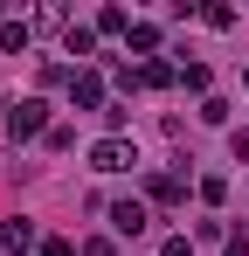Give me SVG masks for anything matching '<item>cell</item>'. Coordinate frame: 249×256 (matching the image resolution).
<instances>
[{"instance_id":"6da1fadb","label":"cell","mask_w":249,"mask_h":256,"mask_svg":"<svg viewBox=\"0 0 249 256\" xmlns=\"http://www.w3.org/2000/svg\"><path fill=\"white\" fill-rule=\"evenodd\" d=\"M48 104H42V97H21V104H14V111H7V138H14V146H21V138H48Z\"/></svg>"},{"instance_id":"7a4b0ae2","label":"cell","mask_w":249,"mask_h":256,"mask_svg":"<svg viewBox=\"0 0 249 256\" xmlns=\"http://www.w3.org/2000/svg\"><path fill=\"white\" fill-rule=\"evenodd\" d=\"M90 166H97V173H132V166H138V146H132L124 132H118V138H97V146H90Z\"/></svg>"},{"instance_id":"3957f363","label":"cell","mask_w":249,"mask_h":256,"mask_svg":"<svg viewBox=\"0 0 249 256\" xmlns=\"http://www.w3.org/2000/svg\"><path fill=\"white\" fill-rule=\"evenodd\" d=\"M70 104H83V111H104V76H97V70H76V76H70Z\"/></svg>"},{"instance_id":"277c9868","label":"cell","mask_w":249,"mask_h":256,"mask_svg":"<svg viewBox=\"0 0 249 256\" xmlns=\"http://www.w3.org/2000/svg\"><path fill=\"white\" fill-rule=\"evenodd\" d=\"M111 228H118V236H146V228H152L146 201H111Z\"/></svg>"},{"instance_id":"5b68a950","label":"cell","mask_w":249,"mask_h":256,"mask_svg":"<svg viewBox=\"0 0 249 256\" xmlns=\"http://www.w3.org/2000/svg\"><path fill=\"white\" fill-rule=\"evenodd\" d=\"M0 242H7V250H14V256H28V250H42V236H35V222H28V214H14V222H0Z\"/></svg>"},{"instance_id":"8992f818","label":"cell","mask_w":249,"mask_h":256,"mask_svg":"<svg viewBox=\"0 0 249 256\" xmlns=\"http://www.w3.org/2000/svg\"><path fill=\"white\" fill-rule=\"evenodd\" d=\"M146 194H152L160 208H180V201H187V180H180V173H152V180H146Z\"/></svg>"},{"instance_id":"52a82bcc","label":"cell","mask_w":249,"mask_h":256,"mask_svg":"<svg viewBox=\"0 0 249 256\" xmlns=\"http://www.w3.org/2000/svg\"><path fill=\"white\" fill-rule=\"evenodd\" d=\"M28 48V21H0V56H21Z\"/></svg>"},{"instance_id":"ba28073f","label":"cell","mask_w":249,"mask_h":256,"mask_svg":"<svg viewBox=\"0 0 249 256\" xmlns=\"http://www.w3.org/2000/svg\"><path fill=\"white\" fill-rule=\"evenodd\" d=\"M138 84H152V90H173V84H180V70H173V62H146V70H138Z\"/></svg>"},{"instance_id":"9c48e42d","label":"cell","mask_w":249,"mask_h":256,"mask_svg":"<svg viewBox=\"0 0 249 256\" xmlns=\"http://www.w3.org/2000/svg\"><path fill=\"white\" fill-rule=\"evenodd\" d=\"M62 48H70V56H90V48H97V28H83V21H70V35H62Z\"/></svg>"},{"instance_id":"30bf717a","label":"cell","mask_w":249,"mask_h":256,"mask_svg":"<svg viewBox=\"0 0 249 256\" xmlns=\"http://www.w3.org/2000/svg\"><path fill=\"white\" fill-rule=\"evenodd\" d=\"M124 42L138 48V56H152V48H160V28H152V21H132V35H124Z\"/></svg>"},{"instance_id":"8fae6325","label":"cell","mask_w":249,"mask_h":256,"mask_svg":"<svg viewBox=\"0 0 249 256\" xmlns=\"http://www.w3.org/2000/svg\"><path fill=\"white\" fill-rule=\"evenodd\" d=\"M97 35H132V21H124V7H104V14H97Z\"/></svg>"},{"instance_id":"7c38bea8","label":"cell","mask_w":249,"mask_h":256,"mask_svg":"<svg viewBox=\"0 0 249 256\" xmlns=\"http://www.w3.org/2000/svg\"><path fill=\"white\" fill-rule=\"evenodd\" d=\"M201 201H208V208H222V201H228V180H222V173H208V180H201Z\"/></svg>"},{"instance_id":"4fadbf2b","label":"cell","mask_w":249,"mask_h":256,"mask_svg":"<svg viewBox=\"0 0 249 256\" xmlns=\"http://www.w3.org/2000/svg\"><path fill=\"white\" fill-rule=\"evenodd\" d=\"M180 90H208V62H187L180 70Z\"/></svg>"},{"instance_id":"5bb4252c","label":"cell","mask_w":249,"mask_h":256,"mask_svg":"<svg viewBox=\"0 0 249 256\" xmlns=\"http://www.w3.org/2000/svg\"><path fill=\"white\" fill-rule=\"evenodd\" d=\"M42 256H83V250L70 242V236H48V242H42Z\"/></svg>"},{"instance_id":"9a60e30c","label":"cell","mask_w":249,"mask_h":256,"mask_svg":"<svg viewBox=\"0 0 249 256\" xmlns=\"http://www.w3.org/2000/svg\"><path fill=\"white\" fill-rule=\"evenodd\" d=\"M160 256H194V242H187V236H166V250Z\"/></svg>"},{"instance_id":"2e32d148","label":"cell","mask_w":249,"mask_h":256,"mask_svg":"<svg viewBox=\"0 0 249 256\" xmlns=\"http://www.w3.org/2000/svg\"><path fill=\"white\" fill-rule=\"evenodd\" d=\"M83 256H111V236H90V242H83Z\"/></svg>"},{"instance_id":"e0dca14e","label":"cell","mask_w":249,"mask_h":256,"mask_svg":"<svg viewBox=\"0 0 249 256\" xmlns=\"http://www.w3.org/2000/svg\"><path fill=\"white\" fill-rule=\"evenodd\" d=\"M222 256H249V236H228V242H222Z\"/></svg>"},{"instance_id":"ac0fdd59","label":"cell","mask_w":249,"mask_h":256,"mask_svg":"<svg viewBox=\"0 0 249 256\" xmlns=\"http://www.w3.org/2000/svg\"><path fill=\"white\" fill-rule=\"evenodd\" d=\"M236 160H242V166H249V125L236 132Z\"/></svg>"},{"instance_id":"d6986e66","label":"cell","mask_w":249,"mask_h":256,"mask_svg":"<svg viewBox=\"0 0 249 256\" xmlns=\"http://www.w3.org/2000/svg\"><path fill=\"white\" fill-rule=\"evenodd\" d=\"M242 84H249V70H242Z\"/></svg>"}]
</instances>
